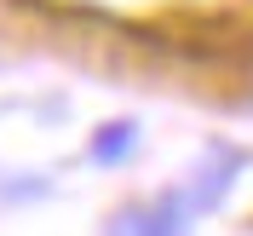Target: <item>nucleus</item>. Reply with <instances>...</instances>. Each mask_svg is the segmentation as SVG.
Here are the masks:
<instances>
[{
	"instance_id": "nucleus-2",
	"label": "nucleus",
	"mask_w": 253,
	"mask_h": 236,
	"mask_svg": "<svg viewBox=\"0 0 253 236\" xmlns=\"http://www.w3.org/2000/svg\"><path fill=\"white\" fill-rule=\"evenodd\" d=\"M132 150H138V121H104L92 133V150H86V156H92L98 167H121Z\"/></svg>"
},
{
	"instance_id": "nucleus-1",
	"label": "nucleus",
	"mask_w": 253,
	"mask_h": 236,
	"mask_svg": "<svg viewBox=\"0 0 253 236\" xmlns=\"http://www.w3.org/2000/svg\"><path fill=\"white\" fill-rule=\"evenodd\" d=\"M236 173H242V156H230V150H219L213 161H202V173L184 185V190H190V207H196V213H213V207L230 196Z\"/></svg>"
}]
</instances>
